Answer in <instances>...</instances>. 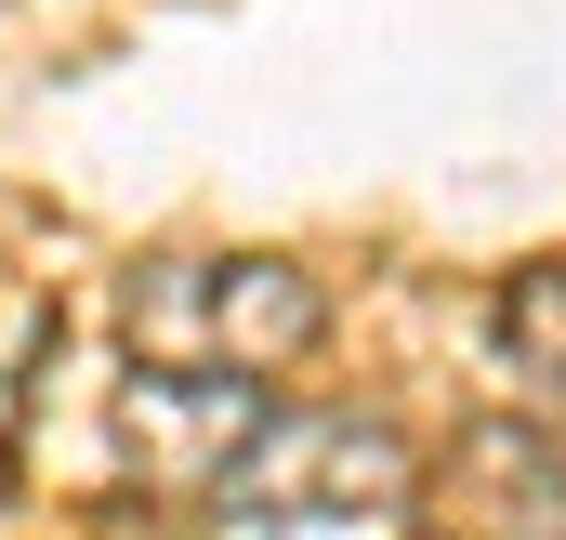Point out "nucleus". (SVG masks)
I'll return each instance as SVG.
<instances>
[{"label": "nucleus", "mask_w": 566, "mask_h": 540, "mask_svg": "<svg viewBox=\"0 0 566 540\" xmlns=\"http://www.w3.org/2000/svg\"><path fill=\"white\" fill-rule=\"evenodd\" d=\"M316 330H329V303H316L303 264H158V277H133V343L158 370H198V383H264Z\"/></svg>", "instance_id": "nucleus-1"}, {"label": "nucleus", "mask_w": 566, "mask_h": 540, "mask_svg": "<svg viewBox=\"0 0 566 540\" xmlns=\"http://www.w3.org/2000/svg\"><path fill=\"white\" fill-rule=\"evenodd\" d=\"M409 501V448L356 408H264L224 461V515H382Z\"/></svg>", "instance_id": "nucleus-2"}, {"label": "nucleus", "mask_w": 566, "mask_h": 540, "mask_svg": "<svg viewBox=\"0 0 566 540\" xmlns=\"http://www.w3.org/2000/svg\"><path fill=\"white\" fill-rule=\"evenodd\" d=\"M501 356L541 370V383H566V264L514 277V303H501Z\"/></svg>", "instance_id": "nucleus-3"}, {"label": "nucleus", "mask_w": 566, "mask_h": 540, "mask_svg": "<svg viewBox=\"0 0 566 540\" xmlns=\"http://www.w3.org/2000/svg\"><path fill=\"white\" fill-rule=\"evenodd\" d=\"M474 540H566V488H527V501H488Z\"/></svg>", "instance_id": "nucleus-4"}]
</instances>
